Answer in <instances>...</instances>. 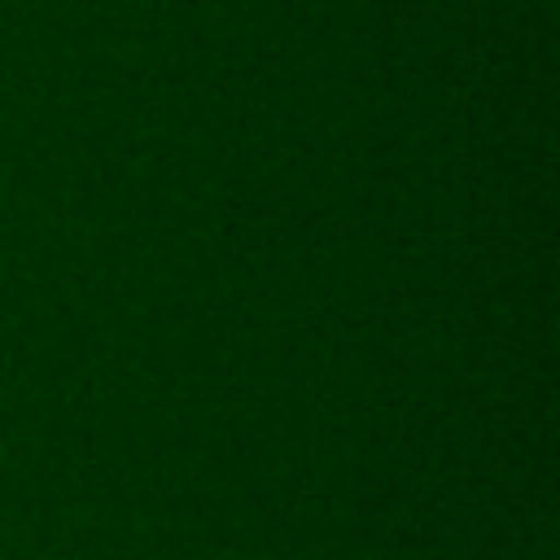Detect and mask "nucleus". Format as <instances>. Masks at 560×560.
<instances>
[]
</instances>
